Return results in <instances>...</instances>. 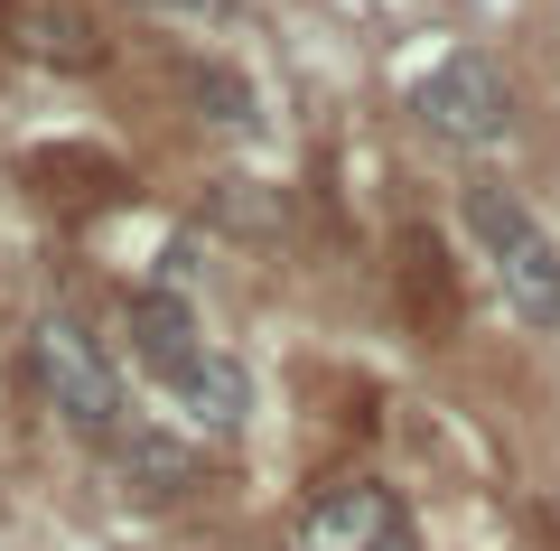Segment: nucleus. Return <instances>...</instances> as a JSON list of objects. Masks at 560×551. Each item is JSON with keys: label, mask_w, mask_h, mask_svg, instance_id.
<instances>
[{"label": "nucleus", "mask_w": 560, "mask_h": 551, "mask_svg": "<svg viewBox=\"0 0 560 551\" xmlns=\"http://www.w3.org/2000/svg\"><path fill=\"white\" fill-rule=\"evenodd\" d=\"M467 225H477V243H486V262H495L504 299H514L533 328H560V243L541 234L504 187H467Z\"/></svg>", "instance_id": "f257e3e1"}, {"label": "nucleus", "mask_w": 560, "mask_h": 551, "mask_svg": "<svg viewBox=\"0 0 560 551\" xmlns=\"http://www.w3.org/2000/svg\"><path fill=\"white\" fill-rule=\"evenodd\" d=\"M38 375H47V402L66 412V431L121 439V383H113L103 346L75 328V318H47V328H38Z\"/></svg>", "instance_id": "f03ea898"}, {"label": "nucleus", "mask_w": 560, "mask_h": 551, "mask_svg": "<svg viewBox=\"0 0 560 551\" xmlns=\"http://www.w3.org/2000/svg\"><path fill=\"white\" fill-rule=\"evenodd\" d=\"M411 113L440 140H458V150H486V140H504V113H514V103H504V76L486 57H440L430 76H420Z\"/></svg>", "instance_id": "7ed1b4c3"}, {"label": "nucleus", "mask_w": 560, "mask_h": 551, "mask_svg": "<svg viewBox=\"0 0 560 551\" xmlns=\"http://www.w3.org/2000/svg\"><path fill=\"white\" fill-rule=\"evenodd\" d=\"M383 532H401V514H393V495H383L374 477H346V486H327L318 505H308V524H300V542H308V551H374Z\"/></svg>", "instance_id": "20e7f679"}, {"label": "nucleus", "mask_w": 560, "mask_h": 551, "mask_svg": "<svg viewBox=\"0 0 560 551\" xmlns=\"http://www.w3.org/2000/svg\"><path fill=\"white\" fill-rule=\"evenodd\" d=\"M160 383L178 393L187 421H206V431H234V421L253 412V383H243V365L224 346H187L178 365H160Z\"/></svg>", "instance_id": "39448f33"}, {"label": "nucleus", "mask_w": 560, "mask_h": 551, "mask_svg": "<svg viewBox=\"0 0 560 551\" xmlns=\"http://www.w3.org/2000/svg\"><path fill=\"white\" fill-rule=\"evenodd\" d=\"M113 449H121V486L150 495V505H168V495L197 486V449H178V439H160V431H131V439H113Z\"/></svg>", "instance_id": "423d86ee"}, {"label": "nucleus", "mask_w": 560, "mask_h": 551, "mask_svg": "<svg viewBox=\"0 0 560 551\" xmlns=\"http://www.w3.org/2000/svg\"><path fill=\"white\" fill-rule=\"evenodd\" d=\"M187 346H206V336H197V318H187L178 299H131V355L150 365V375H160V365H178Z\"/></svg>", "instance_id": "0eeeda50"}, {"label": "nucleus", "mask_w": 560, "mask_h": 551, "mask_svg": "<svg viewBox=\"0 0 560 551\" xmlns=\"http://www.w3.org/2000/svg\"><path fill=\"white\" fill-rule=\"evenodd\" d=\"M374 551H420V542H411V532H383V542H374Z\"/></svg>", "instance_id": "6e6552de"}, {"label": "nucleus", "mask_w": 560, "mask_h": 551, "mask_svg": "<svg viewBox=\"0 0 560 551\" xmlns=\"http://www.w3.org/2000/svg\"><path fill=\"white\" fill-rule=\"evenodd\" d=\"M168 10H224V0H168Z\"/></svg>", "instance_id": "1a4fd4ad"}]
</instances>
